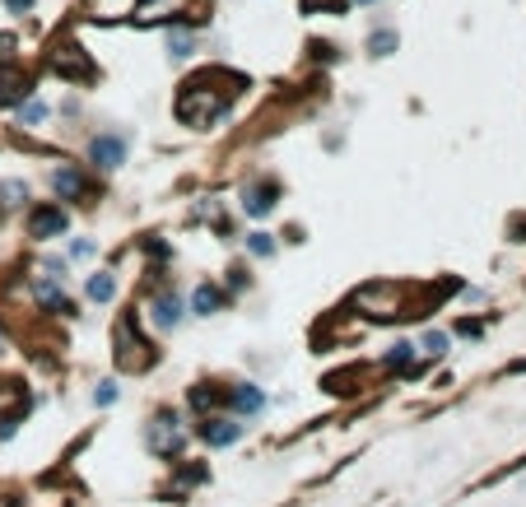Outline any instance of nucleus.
I'll list each match as a JSON object with an SVG mask.
<instances>
[{
  "label": "nucleus",
  "mask_w": 526,
  "mask_h": 507,
  "mask_svg": "<svg viewBox=\"0 0 526 507\" xmlns=\"http://www.w3.org/2000/svg\"><path fill=\"white\" fill-rule=\"evenodd\" d=\"M350 5V0H303V10H312V14H340Z\"/></svg>",
  "instance_id": "obj_22"
},
{
  "label": "nucleus",
  "mask_w": 526,
  "mask_h": 507,
  "mask_svg": "<svg viewBox=\"0 0 526 507\" xmlns=\"http://www.w3.org/2000/svg\"><path fill=\"white\" fill-rule=\"evenodd\" d=\"M140 0H89V14L94 19H122V14H135Z\"/></svg>",
  "instance_id": "obj_12"
},
{
  "label": "nucleus",
  "mask_w": 526,
  "mask_h": 507,
  "mask_svg": "<svg viewBox=\"0 0 526 507\" xmlns=\"http://www.w3.org/2000/svg\"><path fill=\"white\" fill-rule=\"evenodd\" d=\"M359 5H373V0H359Z\"/></svg>",
  "instance_id": "obj_33"
},
{
  "label": "nucleus",
  "mask_w": 526,
  "mask_h": 507,
  "mask_svg": "<svg viewBox=\"0 0 526 507\" xmlns=\"http://www.w3.org/2000/svg\"><path fill=\"white\" fill-rule=\"evenodd\" d=\"M5 349H10V345H5V331H0V354H5Z\"/></svg>",
  "instance_id": "obj_32"
},
{
  "label": "nucleus",
  "mask_w": 526,
  "mask_h": 507,
  "mask_svg": "<svg viewBox=\"0 0 526 507\" xmlns=\"http://www.w3.org/2000/svg\"><path fill=\"white\" fill-rule=\"evenodd\" d=\"M52 187L61 191L66 201H80V196H84V177L75 173V168H56V173H52Z\"/></svg>",
  "instance_id": "obj_11"
},
{
  "label": "nucleus",
  "mask_w": 526,
  "mask_h": 507,
  "mask_svg": "<svg viewBox=\"0 0 526 507\" xmlns=\"http://www.w3.org/2000/svg\"><path fill=\"white\" fill-rule=\"evenodd\" d=\"M424 349H429V354H443V349H447V335H443V331H429V335H424Z\"/></svg>",
  "instance_id": "obj_28"
},
{
  "label": "nucleus",
  "mask_w": 526,
  "mask_h": 507,
  "mask_svg": "<svg viewBox=\"0 0 526 507\" xmlns=\"http://www.w3.org/2000/svg\"><path fill=\"white\" fill-rule=\"evenodd\" d=\"M94 401H98V405H112V401H117V382H98Z\"/></svg>",
  "instance_id": "obj_27"
},
{
  "label": "nucleus",
  "mask_w": 526,
  "mask_h": 507,
  "mask_svg": "<svg viewBox=\"0 0 526 507\" xmlns=\"http://www.w3.org/2000/svg\"><path fill=\"white\" fill-rule=\"evenodd\" d=\"M52 70H56V75H66V80H94L89 56L75 52V47H56V52H52Z\"/></svg>",
  "instance_id": "obj_4"
},
{
  "label": "nucleus",
  "mask_w": 526,
  "mask_h": 507,
  "mask_svg": "<svg viewBox=\"0 0 526 507\" xmlns=\"http://www.w3.org/2000/svg\"><path fill=\"white\" fill-rule=\"evenodd\" d=\"M89 159H94L103 173L122 168V163H126V140H117V135H98L94 145H89Z\"/></svg>",
  "instance_id": "obj_6"
},
{
  "label": "nucleus",
  "mask_w": 526,
  "mask_h": 507,
  "mask_svg": "<svg viewBox=\"0 0 526 507\" xmlns=\"http://www.w3.org/2000/svg\"><path fill=\"white\" fill-rule=\"evenodd\" d=\"M410 359H415V345H392V354H387V368H405Z\"/></svg>",
  "instance_id": "obj_25"
},
{
  "label": "nucleus",
  "mask_w": 526,
  "mask_h": 507,
  "mask_svg": "<svg viewBox=\"0 0 526 507\" xmlns=\"http://www.w3.org/2000/svg\"><path fill=\"white\" fill-rule=\"evenodd\" d=\"M19 107H24V121H28V126H42V121H47V103H33V98H24Z\"/></svg>",
  "instance_id": "obj_23"
},
{
  "label": "nucleus",
  "mask_w": 526,
  "mask_h": 507,
  "mask_svg": "<svg viewBox=\"0 0 526 507\" xmlns=\"http://www.w3.org/2000/svg\"><path fill=\"white\" fill-rule=\"evenodd\" d=\"M182 438H187V428H182V419H177V414H159V419H154V428H149V447H154L159 456H177Z\"/></svg>",
  "instance_id": "obj_3"
},
{
  "label": "nucleus",
  "mask_w": 526,
  "mask_h": 507,
  "mask_svg": "<svg viewBox=\"0 0 526 507\" xmlns=\"http://www.w3.org/2000/svg\"><path fill=\"white\" fill-rule=\"evenodd\" d=\"M168 52L191 56V28H173V33H168Z\"/></svg>",
  "instance_id": "obj_20"
},
{
  "label": "nucleus",
  "mask_w": 526,
  "mask_h": 507,
  "mask_svg": "<svg viewBox=\"0 0 526 507\" xmlns=\"http://www.w3.org/2000/svg\"><path fill=\"white\" fill-rule=\"evenodd\" d=\"M89 298H94V303H112V298H117V280H112V275H94V280H89Z\"/></svg>",
  "instance_id": "obj_17"
},
{
  "label": "nucleus",
  "mask_w": 526,
  "mask_h": 507,
  "mask_svg": "<svg viewBox=\"0 0 526 507\" xmlns=\"http://www.w3.org/2000/svg\"><path fill=\"white\" fill-rule=\"evenodd\" d=\"M219 303H224V294H219L215 284H201V289L191 294V312H201V317H210V312H219Z\"/></svg>",
  "instance_id": "obj_14"
},
{
  "label": "nucleus",
  "mask_w": 526,
  "mask_h": 507,
  "mask_svg": "<svg viewBox=\"0 0 526 507\" xmlns=\"http://www.w3.org/2000/svg\"><path fill=\"white\" fill-rule=\"evenodd\" d=\"M24 196H28L24 182H5V187H0V201L5 205H24Z\"/></svg>",
  "instance_id": "obj_24"
},
{
  "label": "nucleus",
  "mask_w": 526,
  "mask_h": 507,
  "mask_svg": "<svg viewBox=\"0 0 526 507\" xmlns=\"http://www.w3.org/2000/svg\"><path fill=\"white\" fill-rule=\"evenodd\" d=\"M70 256H94V242H80V238H75V242H70Z\"/></svg>",
  "instance_id": "obj_29"
},
{
  "label": "nucleus",
  "mask_w": 526,
  "mask_h": 507,
  "mask_svg": "<svg viewBox=\"0 0 526 507\" xmlns=\"http://www.w3.org/2000/svg\"><path fill=\"white\" fill-rule=\"evenodd\" d=\"M247 252L252 256H275V238H270V233H252V238H247Z\"/></svg>",
  "instance_id": "obj_21"
},
{
  "label": "nucleus",
  "mask_w": 526,
  "mask_h": 507,
  "mask_svg": "<svg viewBox=\"0 0 526 507\" xmlns=\"http://www.w3.org/2000/svg\"><path fill=\"white\" fill-rule=\"evenodd\" d=\"M368 47H373V56H392L396 52V33H392V28H382V33L368 38Z\"/></svg>",
  "instance_id": "obj_19"
},
{
  "label": "nucleus",
  "mask_w": 526,
  "mask_h": 507,
  "mask_svg": "<svg viewBox=\"0 0 526 507\" xmlns=\"http://www.w3.org/2000/svg\"><path fill=\"white\" fill-rule=\"evenodd\" d=\"M201 438L210 442V447H229V442L243 438V428L233 424V419H205V424H201Z\"/></svg>",
  "instance_id": "obj_8"
},
{
  "label": "nucleus",
  "mask_w": 526,
  "mask_h": 507,
  "mask_svg": "<svg viewBox=\"0 0 526 507\" xmlns=\"http://www.w3.org/2000/svg\"><path fill=\"white\" fill-rule=\"evenodd\" d=\"M154 321H159L163 331H173L177 321H182V298H177V294H159V303H154Z\"/></svg>",
  "instance_id": "obj_10"
},
{
  "label": "nucleus",
  "mask_w": 526,
  "mask_h": 507,
  "mask_svg": "<svg viewBox=\"0 0 526 507\" xmlns=\"http://www.w3.org/2000/svg\"><path fill=\"white\" fill-rule=\"evenodd\" d=\"M28 75L24 70H0V107H19L28 98Z\"/></svg>",
  "instance_id": "obj_7"
},
{
  "label": "nucleus",
  "mask_w": 526,
  "mask_h": 507,
  "mask_svg": "<svg viewBox=\"0 0 526 507\" xmlns=\"http://www.w3.org/2000/svg\"><path fill=\"white\" fill-rule=\"evenodd\" d=\"M219 107H224V94H201V89H191V94L177 98V117L191 121V126H205V121H215Z\"/></svg>",
  "instance_id": "obj_2"
},
{
  "label": "nucleus",
  "mask_w": 526,
  "mask_h": 507,
  "mask_svg": "<svg viewBox=\"0 0 526 507\" xmlns=\"http://www.w3.org/2000/svg\"><path fill=\"white\" fill-rule=\"evenodd\" d=\"M261 401H266V396H261L257 387H238V391H233V410H243V414L261 410Z\"/></svg>",
  "instance_id": "obj_18"
},
{
  "label": "nucleus",
  "mask_w": 526,
  "mask_h": 507,
  "mask_svg": "<svg viewBox=\"0 0 526 507\" xmlns=\"http://www.w3.org/2000/svg\"><path fill=\"white\" fill-rule=\"evenodd\" d=\"M401 298H405L401 284H364V289L354 294V307H364L368 317L392 321V317H401V312H405Z\"/></svg>",
  "instance_id": "obj_1"
},
{
  "label": "nucleus",
  "mask_w": 526,
  "mask_h": 507,
  "mask_svg": "<svg viewBox=\"0 0 526 507\" xmlns=\"http://www.w3.org/2000/svg\"><path fill=\"white\" fill-rule=\"evenodd\" d=\"M33 228V238H56V233H66V210H38L28 219Z\"/></svg>",
  "instance_id": "obj_9"
},
{
  "label": "nucleus",
  "mask_w": 526,
  "mask_h": 507,
  "mask_svg": "<svg viewBox=\"0 0 526 507\" xmlns=\"http://www.w3.org/2000/svg\"><path fill=\"white\" fill-rule=\"evenodd\" d=\"M191 405H196V410H210V405H215V391H210V387H196V391H191Z\"/></svg>",
  "instance_id": "obj_26"
},
{
  "label": "nucleus",
  "mask_w": 526,
  "mask_h": 507,
  "mask_svg": "<svg viewBox=\"0 0 526 507\" xmlns=\"http://www.w3.org/2000/svg\"><path fill=\"white\" fill-rule=\"evenodd\" d=\"M5 10H10V14H28V10H33V0H5Z\"/></svg>",
  "instance_id": "obj_30"
},
{
  "label": "nucleus",
  "mask_w": 526,
  "mask_h": 507,
  "mask_svg": "<svg viewBox=\"0 0 526 507\" xmlns=\"http://www.w3.org/2000/svg\"><path fill=\"white\" fill-rule=\"evenodd\" d=\"M182 10H187V0H149L135 19H140V24H154V19H168V14H182Z\"/></svg>",
  "instance_id": "obj_13"
},
{
  "label": "nucleus",
  "mask_w": 526,
  "mask_h": 507,
  "mask_svg": "<svg viewBox=\"0 0 526 507\" xmlns=\"http://www.w3.org/2000/svg\"><path fill=\"white\" fill-rule=\"evenodd\" d=\"M117 349H122V368H145V345H140V335H135V321L122 317L117 321Z\"/></svg>",
  "instance_id": "obj_5"
},
{
  "label": "nucleus",
  "mask_w": 526,
  "mask_h": 507,
  "mask_svg": "<svg viewBox=\"0 0 526 507\" xmlns=\"http://www.w3.org/2000/svg\"><path fill=\"white\" fill-rule=\"evenodd\" d=\"M14 52V33H0V61Z\"/></svg>",
  "instance_id": "obj_31"
},
{
  "label": "nucleus",
  "mask_w": 526,
  "mask_h": 507,
  "mask_svg": "<svg viewBox=\"0 0 526 507\" xmlns=\"http://www.w3.org/2000/svg\"><path fill=\"white\" fill-rule=\"evenodd\" d=\"M33 289H38V303H42V307H52V312H70L66 294H61V289H56L52 280H38V284H33Z\"/></svg>",
  "instance_id": "obj_16"
},
{
  "label": "nucleus",
  "mask_w": 526,
  "mask_h": 507,
  "mask_svg": "<svg viewBox=\"0 0 526 507\" xmlns=\"http://www.w3.org/2000/svg\"><path fill=\"white\" fill-rule=\"evenodd\" d=\"M243 210L247 214H270V210H275V191H270V187H247Z\"/></svg>",
  "instance_id": "obj_15"
}]
</instances>
